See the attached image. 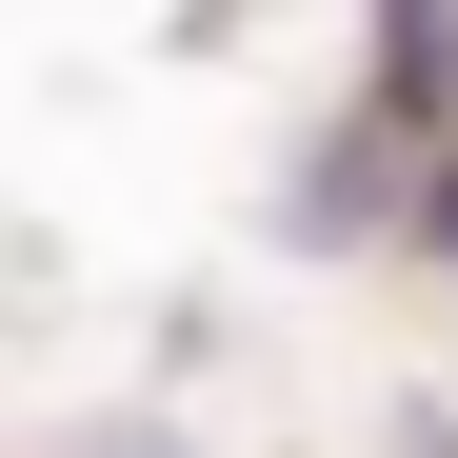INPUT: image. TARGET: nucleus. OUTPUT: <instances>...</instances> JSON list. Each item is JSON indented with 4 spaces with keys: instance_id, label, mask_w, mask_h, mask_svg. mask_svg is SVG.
Here are the masks:
<instances>
[{
    "instance_id": "obj_1",
    "label": "nucleus",
    "mask_w": 458,
    "mask_h": 458,
    "mask_svg": "<svg viewBox=\"0 0 458 458\" xmlns=\"http://www.w3.org/2000/svg\"><path fill=\"white\" fill-rule=\"evenodd\" d=\"M438 240H458V180H438Z\"/></svg>"
}]
</instances>
